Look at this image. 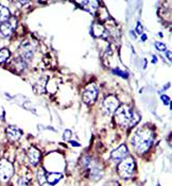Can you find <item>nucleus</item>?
<instances>
[{"mask_svg": "<svg viewBox=\"0 0 172 186\" xmlns=\"http://www.w3.org/2000/svg\"><path fill=\"white\" fill-rule=\"evenodd\" d=\"M137 32H138V34L142 33V26H141L140 24H138V25H137Z\"/></svg>", "mask_w": 172, "mask_h": 186, "instance_id": "18", "label": "nucleus"}, {"mask_svg": "<svg viewBox=\"0 0 172 186\" xmlns=\"http://www.w3.org/2000/svg\"><path fill=\"white\" fill-rule=\"evenodd\" d=\"M14 175V166L8 159H0V182H8Z\"/></svg>", "mask_w": 172, "mask_h": 186, "instance_id": "4", "label": "nucleus"}, {"mask_svg": "<svg viewBox=\"0 0 172 186\" xmlns=\"http://www.w3.org/2000/svg\"><path fill=\"white\" fill-rule=\"evenodd\" d=\"M10 55H11V52L7 48H3V49L0 50V64L5 63V61L10 58Z\"/></svg>", "mask_w": 172, "mask_h": 186, "instance_id": "14", "label": "nucleus"}, {"mask_svg": "<svg viewBox=\"0 0 172 186\" xmlns=\"http://www.w3.org/2000/svg\"><path fill=\"white\" fill-rule=\"evenodd\" d=\"M10 16H11V13H10L9 9L3 5H0V21L5 23L10 19Z\"/></svg>", "mask_w": 172, "mask_h": 186, "instance_id": "13", "label": "nucleus"}, {"mask_svg": "<svg viewBox=\"0 0 172 186\" xmlns=\"http://www.w3.org/2000/svg\"><path fill=\"white\" fill-rule=\"evenodd\" d=\"M63 175L58 172H51V173H47V186H53L56 185L58 182L62 180Z\"/></svg>", "mask_w": 172, "mask_h": 186, "instance_id": "11", "label": "nucleus"}, {"mask_svg": "<svg viewBox=\"0 0 172 186\" xmlns=\"http://www.w3.org/2000/svg\"><path fill=\"white\" fill-rule=\"evenodd\" d=\"M5 134H7V137L12 141H16L18 139H20L21 135H23V132L20 129H18L17 127L15 126H9L5 130Z\"/></svg>", "mask_w": 172, "mask_h": 186, "instance_id": "9", "label": "nucleus"}, {"mask_svg": "<svg viewBox=\"0 0 172 186\" xmlns=\"http://www.w3.org/2000/svg\"><path fill=\"white\" fill-rule=\"evenodd\" d=\"M118 175L122 179H130L135 171V161L132 156H127L120 161L117 167Z\"/></svg>", "mask_w": 172, "mask_h": 186, "instance_id": "3", "label": "nucleus"}, {"mask_svg": "<svg viewBox=\"0 0 172 186\" xmlns=\"http://www.w3.org/2000/svg\"><path fill=\"white\" fill-rule=\"evenodd\" d=\"M119 108V100L117 97L110 95L103 101V111L105 114L112 115L113 113H115V111Z\"/></svg>", "mask_w": 172, "mask_h": 186, "instance_id": "6", "label": "nucleus"}, {"mask_svg": "<svg viewBox=\"0 0 172 186\" xmlns=\"http://www.w3.org/2000/svg\"><path fill=\"white\" fill-rule=\"evenodd\" d=\"M161 98H163L164 100H165V101H164V102H165L166 104H168V103H169V98H168V97H166V96H161Z\"/></svg>", "mask_w": 172, "mask_h": 186, "instance_id": "19", "label": "nucleus"}, {"mask_svg": "<svg viewBox=\"0 0 172 186\" xmlns=\"http://www.w3.org/2000/svg\"><path fill=\"white\" fill-rule=\"evenodd\" d=\"M27 155H28V159H29V162L31 163V165L36 166V165L39 163L40 152L35 148V147H31V148L28 150Z\"/></svg>", "mask_w": 172, "mask_h": 186, "instance_id": "10", "label": "nucleus"}, {"mask_svg": "<svg viewBox=\"0 0 172 186\" xmlns=\"http://www.w3.org/2000/svg\"><path fill=\"white\" fill-rule=\"evenodd\" d=\"M47 172L44 168H39L37 171V180H38V183L40 184L42 186H47Z\"/></svg>", "mask_w": 172, "mask_h": 186, "instance_id": "12", "label": "nucleus"}, {"mask_svg": "<svg viewBox=\"0 0 172 186\" xmlns=\"http://www.w3.org/2000/svg\"><path fill=\"white\" fill-rule=\"evenodd\" d=\"M140 120L139 115L127 106H121L115 111V122L123 128L134 127Z\"/></svg>", "mask_w": 172, "mask_h": 186, "instance_id": "2", "label": "nucleus"}, {"mask_svg": "<svg viewBox=\"0 0 172 186\" xmlns=\"http://www.w3.org/2000/svg\"><path fill=\"white\" fill-rule=\"evenodd\" d=\"M16 185L17 186H31V180L28 179V178H19L16 182Z\"/></svg>", "mask_w": 172, "mask_h": 186, "instance_id": "15", "label": "nucleus"}, {"mask_svg": "<svg viewBox=\"0 0 172 186\" xmlns=\"http://www.w3.org/2000/svg\"><path fill=\"white\" fill-rule=\"evenodd\" d=\"M97 97H98V88H97L96 84H88L83 92V101L86 104H92L96 101Z\"/></svg>", "mask_w": 172, "mask_h": 186, "instance_id": "5", "label": "nucleus"}, {"mask_svg": "<svg viewBox=\"0 0 172 186\" xmlns=\"http://www.w3.org/2000/svg\"><path fill=\"white\" fill-rule=\"evenodd\" d=\"M71 143V145H72V146H73V147H79V146H80V143H76V141H71V143Z\"/></svg>", "mask_w": 172, "mask_h": 186, "instance_id": "20", "label": "nucleus"}, {"mask_svg": "<svg viewBox=\"0 0 172 186\" xmlns=\"http://www.w3.org/2000/svg\"><path fill=\"white\" fill-rule=\"evenodd\" d=\"M15 19H9L0 25V33L2 36H10L15 29Z\"/></svg>", "mask_w": 172, "mask_h": 186, "instance_id": "7", "label": "nucleus"}, {"mask_svg": "<svg viewBox=\"0 0 172 186\" xmlns=\"http://www.w3.org/2000/svg\"><path fill=\"white\" fill-rule=\"evenodd\" d=\"M155 47H156L159 51H165L166 50V46L164 45V44H161L159 42H156V43H155Z\"/></svg>", "mask_w": 172, "mask_h": 186, "instance_id": "16", "label": "nucleus"}, {"mask_svg": "<svg viewBox=\"0 0 172 186\" xmlns=\"http://www.w3.org/2000/svg\"><path fill=\"white\" fill-rule=\"evenodd\" d=\"M154 141V133L151 129L143 128L135 133L132 139V143L134 149L138 153H145L152 146Z\"/></svg>", "mask_w": 172, "mask_h": 186, "instance_id": "1", "label": "nucleus"}, {"mask_svg": "<svg viewBox=\"0 0 172 186\" xmlns=\"http://www.w3.org/2000/svg\"><path fill=\"white\" fill-rule=\"evenodd\" d=\"M129 154V150H127V147L125 145H121L119 146L117 149H115L112 153H111V159H114L116 162H119L121 159H123L124 157L127 156Z\"/></svg>", "mask_w": 172, "mask_h": 186, "instance_id": "8", "label": "nucleus"}, {"mask_svg": "<svg viewBox=\"0 0 172 186\" xmlns=\"http://www.w3.org/2000/svg\"><path fill=\"white\" fill-rule=\"evenodd\" d=\"M64 139L65 140H68V139H70V137H71V131L70 130H65V132H64Z\"/></svg>", "mask_w": 172, "mask_h": 186, "instance_id": "17", "label": "nucleus"}]
</instances>
